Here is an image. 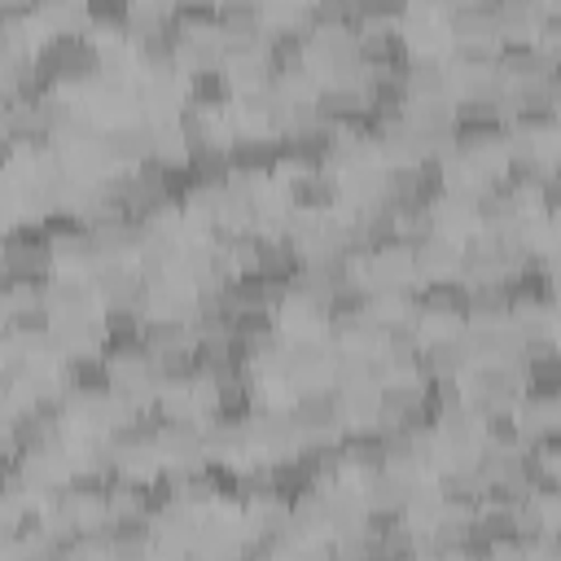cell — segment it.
Returning <instances> with one entry per match:
<instances>
[{
  "label": "cell",
  "mask_w": 561,
  "mask_h": 561,
  "mask_svg": "<svg viewBox=\"0 0 561 561\" xmlns=\"http://www.w3.org/2000/svg\"><path fill=\"white\" fill-rule=\"evenodd\" d=\"M35 66L48 70L57 83H66V79L79 83V79H92L101 70V48L83 31H53V39L39 44Z\"/></svg>",
  "instance_id": "obj_1"
},
{
  "label": "cell",
  "mask_w": 561,
  "mask_h": 561,
  "mask_svg": "<svg viewBox=\"0 0 561 561\" xmlns=\"http://www.w3.org/2000/svg\"><path fill=\"white\" fill-rule=\"evenodd\" d=\"M61 386L83 399H110L114 390V364L101 351H75L61 368Z\"/></svg>",
  "instance_id": "obj_2"
},
{
  "label": "cell",
  "mask_w": 561,
  "mask_h": 561,
  "mask_svg": "<svg viewBox=\"0 0 561 561\" xmlns=\"http://www.w3.org/2000/svg\"><path fill=\"white\" fill-rule=\"evenodd\" d=\"M337 197H342V184H337V175L324 171V167H316V171H298V175L289 180V202H294V210H311V215H320V210H333Z\"/></svg>",
  "instance_id": "obj_3"
},
{
  "label": "cell",
  "mask_w": 561,
  "mask_h": 561,
  "mask_svg": "<svg viewBox=\"0 0 561 561\" xmlns=\"http://www.w3.org/2000/svg\"><path fill=\"white\" fill-rule=\"evenodd\" d=\"M232 175H267L280 167V136H237L228 145Z\"/></svg>",
  "instance_id": "obj_4"
},
{
  "label": "cell",
  "mask_w": 561,
  "mask_h": 561,
  "mask_svg": "<svg viewBox=\"0 0 561 561\" xmlns=\"http://www.w3.org/2000/svg\"><path fill=\"white\" fill-rule=\"evenodd\" d=\"M232 101V79L224 66H197L188 75V105L210 114V110H224Z\"/></svg>",
  "instance_id": "obj_5"
},
{
  "label": "cell",
  "mask_w": 561,
  "mask_h": 561,
  "mask_svg": "<svg viewBox=\"0 0 561 561\" xmlns=\"http://www.w3.org/2000/svg\"><path fill=\"white\" fill-rule=\"evenodd\" d=\"M131 13H136V0H83V22L101 31H127Z\"/></svg>",
  "instance_id": "obj_6"
},
{
  "label": "cell",
  "mask_w": 561,
  "mask_h": 561,
  "mask_svg": "<svg viewBox=\"0 0 561 561\" xmlns=\"http://www.w3.org/2000/svg\"><path fill=\"white\" fill-rule=\"evenodd\" d=\"M359 22H394L408 13V0H355Z\"/></svg>",
  "instance_id": "obj_7"
},
{
  "label": "cell",
  "mask_w": 561,
  "mask_h": 561,
  "mask_svg": "<svg viewBox=\"0 0 561 561\" xmlns=\"http://www.w3.org/2000/svg\"><path fill=\"white\" fill-rule=\"evenodd\" d=\"M35 9H53V4H66V0H31Z\"/></svg>",
  "instance_id": "obj_8"
},
{
  "label": "cell",
  "mask_w": 561,
  "mask_h": 561,
  "mask_svg": "<svg viewBox=\"0 0 561 561\" xmlns=\"http://www.w3.org/2000/svg\"><path fill=\"white\" fill-rule=\"evenodd\" d=\"M0 324H4V311H0Z\"/></svg>",
  "instance_id": "obj_9"
}]
</instances>
